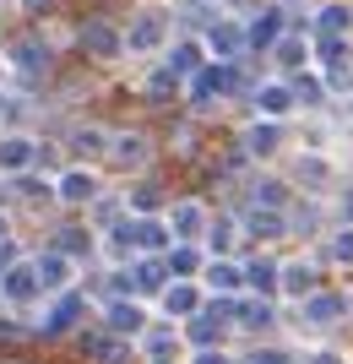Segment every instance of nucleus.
Returning <instances> with one entry per match:
<instances>
[{"instance_id":"obj_1","label":"nucleus","mask_w":353,"mask_h":364,"mask_svg":"<svg viewBox=\"0 0 353 364\" xmlns=\"http://www.w3.org/2000/svg\"><path fill=\"white\" fill-rule=\"evenodd\" d=\"M169 38V16L158 11V6H147V11L131 22V33H125V44H131V55H147V49H158Z\"/></svg>"},{"instance_id":"obj_2","label":"nucleus","mask_w":353,"mask_h":364,"mask_svg":"<svg viewBox=\"0 0 353 364\" xmlns=\"http://www.w3.org/2000/svg\"><path fill=\"white\" fill-rule=\"evenodd\" d=\"M77 38H82V49H87V55H98V60H114V55L125 49V38L109 28V22H82Z\"/></svg>"},{"instance_id":"obj_3","label":"nucleus","mask_w":353,"mask_h":364,"mask_svg":"<svg viewBox=\"0 0 353 364\" xmlns=\"http://www.w3.org/2000/svg\"><path fill=\"white\" fill-rule=\"evenodd\" d=\"M234 82H239V76H234V65H201V71L190 76V92H196L201 104H207V98H223Z\"/></svg>"},{"instance_id":"obj_4","label":"nucleus","mask_w":353,"mask_h":364,"mask_svg":"<svg viewBox=\"0 0 353 364\" xmlns=\"http://www.w3.org/2000/svg\"><path fill=\"white\" fill-rule=\"evenodd\" d=\"M207 49L217 55V65H229L239 49H245V28L239 22H212V33H207Z\"/></svg>"},{"instance_id":"obj_5","label":"nucleus","mask_w":353,"mask_h":364,"mask_svg":"<svg viewBox=\"0 0 353 364\" xmlns=\"http://www.w3.org/2000/svg\"><path fill=\"white\" fill-rule=\"evenodd\" d=\"M277 33H283V11H261L256 22L245 28V44L256 49H277Z\"/></svg>"},{"instance_id":"obj_6","label":"nucleus","mask_w":353,"mask_h":364,"mask_svg":"<svg viewBox=\"0 0 353 364\" xmlns=\"http://www.w3.org/2000/svg\"><path fill=\"white\" fill-rule=\"evenodd\" d=\"M125 240H136L141 250H163V223H153V218H141V223H125Z\"/></svg>"},{"instance_id":"obj_7","label":"nucleus","mask_w":353,"mask_h":364,"mask_svg":"<svg viewBox=\"0 0 353 364\" xmlns=\"http://www.w3.org/2000/svg\"><path fill=\"white\" fill-rule=\"evenodd\" d=\"M348 28H353V11H348V6H326L321 22H315V33H321V38H342Z\"/></svg>"},{"instance_id":"obj_8","label":"nucleus","mask_w":353,"mask_h":364,"mask_svg":"<svg viewBox=\"0 0 353 364\" xmlns=\"http://www.w3.org/2000/svg\"><path fill=\"white\" fill-rule=\"evenodd\" d=\"M342 316V299L337 294H315V299H305V321H315V326H326V321Z\"/></svg>"},{"instance_id":"obj_9","label":"nucleus","mask_w":353,"mask_h":364,"mask_svg":"<svg viewBox=\"0 0 353 364\" xmlns=\"http://www.w3.org/2000/svg\"><path fill=\"white\" fill-rule=\"evenodd\" d=\"M0 283H6V294H11V299H33V289H38V272H33V267H11Z\"/></svg>"},{"instance_id":"obj_10","label":"nucleus","mask_w":353,"mask_h":364,"mask_svg":"<svg viewBox=\"0 0 353 364\" xmlns=\"http://www.w3.org/2000/svg\"><path fill=\"white\" fill-rule=\"evenodd\" d=\"M87 353L98 364H125L131 359V348H125V343H114V337H87Z\"/></svg>"},{"instance_id":"obj_11","label":"nucleus","mask_w":353,"mask_h":364,"mask_svg":"<svg viewBox=\"0 0 353 364\" xmlns=\"http://www.w3.org/2000/svg\"><path fill=\"white\" fill-rule=\"evenodd\" d=\"M169 71H174V76H196V71H201V44H174Z\"/></svg>"},{"instance_id":"obj_12","label":"nucleus","mask_w":353,"mask_h":364,"mask_svg":"<svg viewBox=\"0 0 353 364\" xmlns=\"http://www.w3.org/2000/svg\"><path fill=\"white\" fill-rule=\"evenodd\" d=\"M33 272H38V289H60L65 277H71V267H65V256H44Z\"/></svg>"},{"instance_id":"obj_13","label":"nucleus","mask_w":353,"mask_h":364,"mask_svg":"<svg viewBox=\"0 0 353 364\" xmlns=\"http://www.w3.org/2000/svg\"><path fill=\"white\" fill-rule=\"evenodd\" d=\"M163 304H169V316H196V289L174 283V289H163Z\"/></svg>"},{"instance_id":"obj_14","label":"nucleus","mask_w":353,"mask_h":364,"mask_svg":"<svg viewBox=\"0 0 353 364\" xmlns=\"http://www.w3.org/2000/svg\"><path fill=\"white\" fill-rule=\"evenodd\" d=\"M109 326H114V332H141V310L136 304H109Z\"/></svg>"},{"instance_id":"obj_15","label":"nucleus","mask_w":353,"mask_h":364,"mask_svg":"<svg viewBox=\"0 0 353 364\" xmlns=\"http://www.w3.org/2000/svg\"><path fill=\"white\" fill-rule=\"evenodd\" d=\"M33 158V147L22 136H11V141H0V168H22Z\"/></svg>"},{"instance_id":"obj_16","label":"nucleus","mask_w":353,"mask_h":364,"mask_svg":"<svg viewBox=\"0 0 353 364\" xmlns=\"http://www.w3.org/2000/svg\"><path fill=\"white\" fill-rule=\"evenodd\" d=\"M256 104H261L266 114H283V109L293 104V92H288V87H277V82H272V87H261V92H256Z\"/></svg>"},{"instance_id":"obj_17","label":"nucleus","mask_w":353,"mask_h":364,"mask_svg":"<svg viewBox=\"0 0 353 364\" xmlns=\"http://www.w3.org/2000/svg\"><path fill=\"white\" fill-rule=\"evenodd\" d=\"M60 196L65 201H87L92 196V174H82V168H77V174H65V180H60Z\"/></svg>"},{"instance_id":"obj_18","label":"nucleus","mask_w":353,"mask_h":364,"mask_svg":"<svg viewBox=\"0 0 353 364\" xmlns=\"http://www.w3.org/2000/svg\"><path fill=\"white\" fill-rule=\"evenodd\" d=\"M77 316H82V299H60V304H55V316H49L44 326H49V332H65Z\"/></svg>"},{"instance_id":"obj_19","label":"nucleus","mask_w":353,"mask_h":364,"mask_svg":"<svg viewBox=\"0 0 353 364\" xmlns=\"http://www.w3.org/2000/svg\"><path fill=\"white\" fill-rule=\"evenodd\" d=\"M283 289L288 294H310L315 289V272H310V267H283Z\"/></svg>"},{"instance_id":"obj_20","label":"nucleus","mask_w":353,"mask_h":364,"mask_svg":"<svg viewBox=\"0 0 353 364\" xmlns=\"http://www.w3.org/2000/svg\"><path fill=\"white\" fill-rule=\"evenodd\" d=\"M16 65H28V71H38V65H49V49H38L33 38H22V44H16Z\"/></svg>"},{"instance_id":"obj_21","label":"nucleus","mask_w":353,"mask_h":364,"mask_svg":"<svg viewBox=\"0 0 353 364\" xmlns=\"http://www.w3.org/2000/svg\"><path fill=\"white\" fill-rule=\"evenodd\" d=\"M114 158H120V164H141V158H147V141L141 136H120L114 141Z\"/></svg>"},{"instance_id":"obj_22","label":"nucleus","mask_w":353,"mask_h":364,"mask_svg":"<svg viewBox=\"0 0 353 364\" xmlns=\"http://www.w3.org/2000/svg\"><path fill=\"white\" fill-rule=\"evenodd\" d=\"M196 228H201V207H190V201L174 207V234H196Z\"/></svg>"},{"instance_id":"obj_23","label":"nucleus","mask_w":353,"mask_h":364,"mask_svg":"<svg viewBox=\"0 0 353 364\" xmlns=\"http://www.w3.org/2000/svg\"><path fill=\"white\" fill-rule=\"evenodd\" d=\"M250 234L272 240V234H283V218H277V213H250Z\"/></svg>"},{"instance_id":"obj_24","label":"nucleus","mask_w":353,"mask_h":364,"mask_svg":"<svg viewBox=\"0 0 353 364\" xmlns=\"http://www.w3.org/2000/svg\"><path fill=\"white\" fill-rule=\"evenodd\" d=\"M277 60L283 65H305V44H299V38H277Z\"/></svg>"},{"instance_id":"obj_25","label":"nucleus","mask_w":353,"mask_h":364,"mask_svg":"<svg viewBox=\"0 0 353 364\" xmlns=\"http://www.w3.org/2000/svg\"><path fill=\"white\" fill-rule=\"evenodd\" d=\"M136 283H141L147 294L163 289V267H158V261H141V267H136Z\"/></svg>"},{"instance_id":"obj_26","label":"nucleus","mask_w":353,"mask_h":364,"mask_svg":"<svg viewBox=\"0 0 353 364\" xmlns=\"http://www.w3.org/2000/svg\"><path fill=\"white\" fill-rule=\"evenodd\" d=\"M207 283H212V289H234V283H239V267H229V261H217L212 272H207Z\"/></svg>"},{"instance_id":"obj_27","label":"nucleus","mask_w":353,"mask_h":364,"mask_svg":"<svg viewBox=\"0 0 353 364\" xmlns=\"http://www.w3.org/2000/svg\"><path fill=\"white\" fill-rule=\"evenodd\" d=\"M174 87H180V76H174V71H158V76H153V82H147V92H153L158 104H163V98H169V92H174Z\"/></svg>"},{"instance_id":"obj_28","label":"nucleus","mask_w":353,"mask_h":364,"mask_svg":"<svg viewBox=\"0 0 353 364\" xmlns=\"http://www.w3.org/2000/svg\"><path fill=\"white\" fill-rule=\"evenodd\" d=\"M250 283H256V289H277V267L272 261H256V267H250Z\"/></svg>"},{"instance_id":"obj_29","label":"nucleus","mask_w":353,"mask_h":364,"mask_svg":"<svg viewBox=\"0 0 353 364\" xmlns=\"http://www.w3.org/2000/svg\"><path fill=\"white\" fill-rule=\"evenodd\" d=\"M277 147V131L272 125H256V131H250V152H272Z\"/></svg>"},{"instance_id":"obj_30","label":"nucleus","mask_w":353,"mask_h":364,"mask_svg":"<svg viewBox=\"0 0 353 364\" xmlns=\"http://www.w3.org/2000/svg\"><path fill=\"white\" fill-rule=\"evenodd\" d=\"M266 316H272V310H266V304H239V321H245V326H261Z\"/></svg>"},{"instance_id":"obj_31","label":"nucleus","mask_w":353,"mask_h":364,"mask_svg":"<svg viewBox=\"0 0 353 364\" xmlns=\"http://www.w3.org/2000/svg\"><path fill=\"white\" fill-rule=\"evenodd\" d=\"M77 147L82 152H104V131H77Z\"/></svg>"},{"instance_id":"obj_32","label":"nucleus","mask_w":353,"mask_h":364,"mask_svg":"<svg viewBox=\"0 0 353 364\" xmlns=\"http://www.w3.org/2000/svg\"><path fill=\"white\" fill-rule=\"evenodd\" d=\"M293 92H299L305 104H315V98H321V82H315V76H299V87H293Z\"/></svg>"},{"instance_id":"obj_33","label":"nucleus","mask_w":353,"mask_h":364,"mask_svg":"<svg viewBox=\"0 0 353 364\" xmlns=\"http://www.w3.org/2000/svg\"><path fill=\"white\" fill-rule=\"evenodd\" d=\"M169 267H174V272H196V250H174Z\"/></svg>"},{"instance_id":"obj_34","label":"nucleus","mask_w":353,"mask_h":364,"mask_svg":"<svg viewBox=\"0 0 353 364\" xmlns=\"http://www.w3.org/2000/svg\"><path fill=\"white\" fill-rule=\"evenodd\" d=\"M212 245H217V250H229V245H234V223H212Z\"/></svg>"},{"instance_id":"obj_35","label":"nucleus","mask_w":353,"mask_h":364,"mask_svg":"<svg viewBox=\"0 0 353 364\" xmlns=\"http://www.w3.org/2000/svg\"><path fill=\"white\" fill-rule=\"evenodd\" d=\"M332 256H337V261H353V234H337V240H332Z\"/></svg>"},{"instance_id":"obj_36","label":"nucleus","mask_w":353,"mask_h":364,"mask_svg":"<svg viewBox=\"0 0 353 364\" xmlns=\"http://www.w3.org/2000/svg\"><path fill=\"white\" fill-rule=\"evenodd\" d=\"M131 201H136V207H158V191H153V185H136V196H131Z\"/></svg>"},{"instance_id":"obj_37","label":"nucleus","mask_w":353,"mask_h":364,"mask_svg":"<svg viewBox=\"0 0 353 364\" xmlns=\"http://www.w3.org/2000/svg\"><path fill=\"white\" fill-rule=\"evenodd\" d=\"M11 272V245H0V277Z\"/></svg>"},{"instance_id":"obj_38","label":"nucleus","mask_w":353,"mask_h":364,"mask_svg":"<svg viewBox=\"0 0 353 364\" xmlns=\"http://www.w3.org/2000/svg\"><path fill=\"white\" fill-rule=\"evenodd\" d=\"M196 364H229V359H223V353H201Z\"/></svg>"},{"instance_id":"obj_39","label":"nucleus","mask_w":353,"mask_h":364,"mask_svg":"<svg viewBox=\"0 0 353 364\" xmlns=\"http://www.w3.org/2000/svg\"><path fill=\"white\" fill-rule=\"evenodd\" d=\"M22 6H28V11H38V6H49V0H22Z\"/></svg>"},{"instance_id":"obj_40","label":"nucleus","mask_w":353,"mask_h":364,"mask_svg":"<svg viewBox=\"0 0 353 364\" xmlns=\"http://www.w3.org/2000/svg\"><path fill=\"white\" fill-rule=\"evenodd\" d=\"M0 245H6V223H0Z\"/></svg>"}]
</instances>
